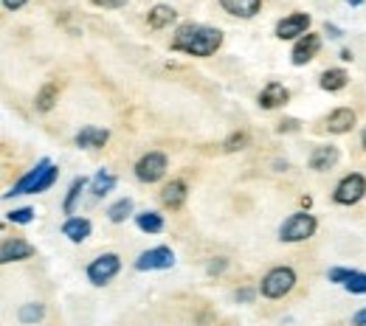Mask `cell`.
Listing matches in <instances>:
<instances>
[{
  "label": "cell",
  "instance_id": "obj_3",
  "mask_svg": "<svg viewBox=\"0 0 366 326\" xmlns=\"http://www.w3.org/2000/svg\"><path fill=\"white\" fill-rule=\"evenodd\" d=\"M316 228H319V220L307 211H299V214H290L279 225V239L282 242H305L316 234Z\"/></svg>",
  "mask_w": 366,
  "mask_h": 326
},
{
  "label": "cell",
  "instance_id": "obj_31",
  "mask_svg": "<svg viewBox=\"0 0 366 326\" xmlns=\"http://www.w3.org/2000/svg\"><path fill=\"white\" fill-rule=\"evenodd\" d=\"M229 268V259H214V262H208V276H220Z\"/></svg>",
  "mask_w": 366,
  "mask_h": 326
},
{
  "label": "cell",
  "instance_id": "obj_4",
  "mask_svg": "<svg viewBox=\"0 0 366 326\" xmlns=\"http://www.w3.org/2000/svg\"><path fill=\"white\" fill-rule=\"evenodd\" d=\"M293 287H296V270L293 268H273L259 282V293L265 298H284Z\"/></svg>",
  "mask_w": 366,
  "mask_h": 326
},
{
  "label": "cell",
  "instance_id": "obj_9",
  "mask_svg": "<svg viewBox=\"0 0 366 326\" xmlns=\"http://www.w3.org/2000/svg\"><path fill=\"white\" fill-rule=\"evenodd\" d=\"M307 28H310V15L293 12V15H287L284 20L276 23V37L279 40H302L307 34Z\"/></svg>",
  "mask_w": 366,
  "mask_h": 326
},
{
  "label": "cell",
  "instance_id": "obj_25",
  "mask_svg": "<svg viewBox=\"0 0 366 326\" xmlns=\"http://www.w3.org/2000/svg\"><path fill=\"white\" fill-rule=\"evenodd\" d=\"M130 214H132V200H130V197H121V200H116V203L107 209V220L116 222V225L127 222Z\"/></svg>",
  "mask_w": 366,
  "mask_h": 326
},
{
  "label": "cell",
  "instance_id": "obj_16",
  "mask_svg": "<svg viewBox=\"0 0 366 326\" xmlns=\"http://www.w3.org/2000/svg\"><path fill=\"white\" fill-rule=\"evenodd\" d=\"M220 6H223V12H229L234 17L248 20L262 9V0H220Z\"/></svg>",
  "mask_w": 366,
  "mask_h": 326
},
{
  "label": "cell",
  "instance_id": "obj_15",
  "mask_svg": "<svg viewBox=\"0 0 366 326\" xmlns=\"http://www.w3.org/2000/svg\"><path fill=\"white\" fill-rule=\"evenodd\" d=\"M91 231H93V225H91L88 217H68V220L62 222V234H65L73 245H82V242L91 236Z\"/></svg>",
  "mask_w": 366,
  "mask_h": 326
},
{
  "label": "cell",
  "instance_id": "obj_30",
  "mask_svg": "<svg viewBox=\"0 0 366 326\" xmlns=\"http://www.w3.org/2000/svg\"><path fill=\"white\" fill-rule=\"evenodd\" d=\"M349 273H352L349 268H333V270L327 273V279H330L333 284H344V282L349 279Z\"/></svg>",
  "mask_w": 366,
  "mask_h": 326
},
{
  "label": "cell",
  "instance_id": "obj_40",
  "mask_svg": "<svg viewBox=\"0 0 366 326\" xmlns=\"http://www.w3.org/2000/svg\"><path fill=\"white\" fill-rule=\"evenodd\" d=\"M360 147L366 149V129H363V133H360Z\"/></svg>",
  "mask_w": 366,
  "mask_h": 326
},
{
  "label": "cell",
  "instance_id": "obj_12",
  "mask_svg": "<svg viewBox=\"0 0 366 326\" xmlns=\"http://www.w3.org/2000/svg\"><path fill=\"white\" fill-rule=\"evenodd\" d=\"M355 124H358V115H355V110H349V107H338V110H333V113L327 115V129H330L333 136L352 133Z\"/></svg>",
  "mask_w": 366,
  "mask_h": 326
},
{
  "label": "cell",
  "instance_id": "obj_7",
  "mask_svg": "<svg viewBox=\"0 0 366 326\" xmlns=\"http://www.w3.org/2000/svg\"><path fill=\"white\" fill-rule=\"evenodd\" d=\"M169 169V161L164 152H146L138 163H135V177L141 183H158Z\"/></svg>",
  "mask_w": 366,
  "mask_h": 326
},
{
  "label": "cell",
  "instance_id": "obj_14",
  "mask_svg": "<svg viewBox=\"0 0 366 326\" xmlns=\"http://www.w3.org/2000/svg\"><path fill=\"white\" fill-rule=\"evenodd\" d=\"M73 141H77V147H82V149H102L110 141V133L102 127H82Z\"/></svg>",
  "mask_w": 366,
  "mask_h": 326
},
{
  "label": "cell",
  "instance_id": "obj_37",
  "mask_svg": "<svg viewBox=\"0 0 366 326\" xmlns=\"http://www.w3.org/2000/svg\"><path fill=\"white\" fill-rule=\"evenodd\" d=\"M251 298H254L251 290H240V293H237V301H251Z\"/></svg>",
  "mask_w": 366,
  "mask_h": 326
},
{
  "label": "cell",
  "instance_id": "obj_20",
  "mask_svg": "<svg viewBox=\"0 0 366 326\" xmlns=\"http://www.w3.org/2000/svg\"><path fill=\"white\" fill-rule=\"evenodd\" d=\"M346 82H349V74H346L344 68H330V71H324V74H321V79H319L321 90H327V93L344 90V88H346Z\"/></svg>",
  "mask_w": 366,
  "mask_h": 326
},
{
  "label": "cell",
  "instance_id": "obj_22",
  "mask_svg": "<svg viewBox=\"0 0 366 326\" xmlns=\"http://www.w3.org/2000/svg\"><path fill=\"white\" fill-rule=\"evenodd\" d=\"M85 186H88V177H73V183H70V188H68V197H65V203H62V211H65V214L77 211V203H79V197H82Z\"/></svg>",
  "mask_w": 366,
  "mask_h": 326
},
{
  "label": "cell",
  "instance_id": "obj_8",
  "mask_svg": "<svg viewBox=\"0 0 366 326\" xmlns=\"http://www.w3.org/2000/svg\"><path fill=\"white\" fill-rule=\"evenodd\" d=\"M175 265V253L172 247L167 245H158V247H150V250H144L138 259H135V270L141 273H150V270H167Z\"/></svg>",
  "mask_w": 366,
  "mask_h": 326
},
{
  "label": "cell",
  "instance_id": "obj_5",
  "mask_svg": "<svg viewBox=\"0 0 366 326\" xmlns=\"http://www.w3.org/2000/svg\"><path fill=\"white\" fill-rule=\"evenodd\" d=\"M119 270H121V259L116 253H102L88 265V282L93 287H105L119 276Z\"/></svg>",
  "mask_w": 366,
  "mask_h": 326
},
{
  "label": "cell",
  "instance_id": "obj_1",
  "mask_svg": "<svg viewBox=\"0 0 366 326\" xmlns=\"http://www.w3.org/2000/svg\"><path fill=\"white\" fill-rule=\"evenodd\" d=\"M220 45H223V31L211 26H197V23L181 26L172 37V51H181L189 56H211Z\"/></svg>",
  "mask_w": 366,
  "mask_h": 326
},
{
  "label": "cell",
  "instance_id": "obj_29",
  "mask_svg": "<svg viewBox=\"0 0 366 326\" xmlns=\"http://www.w3.org/2000/svg\"><path fill=\"white\" fill-rule=\"evenodd\" d=\"M245 147H248V133H234V136H229L226 144H223L226 152H240V149H245Z\"/></svg>",
  "mask_w": 366,
  "mask_h": 326
},
{
  "label": "cell",
  "instance_id": "obj_13",
  "mask_svg": "<svg viewBox=\"0 0 366 326\" xmlns=\"http://www.w3.org/2000/svg\"><path fill=\"white\" fill-rule=\"evenodd\" d=\"M287 99H290V90L282 82H268L259 93V107L262 110H276V107L287 104Z\"/></svg>",
  "mask_w": 366,
  "mask_h": 326
},
{
  "label": "cell",
  "instance_id": "obj_28",
  "mask_svg": "<svg viewBox=\"0 0 366 326\" xmlns=\"http://www.w3.org/2000/svg\"><path fill=\"white\" fill-rule=\"evenodd\" d=\"M34 209L31 206H23V209H15V211H9V222H15V225H29L31 220H34Z\"/></svg>",
  "mask_w": 366,
  "mask_h": 326
},
{
  "label": "cell",
  "instance_id": "obj_27",
  "mask_svg": "<svg viewBox=\"0 0 366 326\" xmlns=\"http://www.w3.org/2000/svg\"><path fill=\"white\" fill-rule=\"evenodd\" d=\"M344 287H346V293H352V295H366V273L352 270L349 279L344 282Z\"/></svg>",
  "mask_w": 366,
  "mask_h": 326
},
{
  "label": "cell",
  "instance_id": "obj_23",
  "mask_svg": "<svg viewBox=\"0 0 366 326\" xmlns=\"http://www.w3.org/2000/svg\"><path fill=\"white\" fill-rule=\"evenodd\" d=\"M135 225L144 234H161L164 231V217L155 214V211H141V214H135Z\"/></svg>",
  "mask_w": 366,
  "mask_h": 326
},
{
  "label": "cell",
  "instance_id": "obj_19",
  "mask_svg": "<svg viewBox=\"0 0 366 326\" xmlns=\"http://www.w3.org/2000/svg\"><path fill=\"white\" fill-rule=\"evenodd\" d=\"M175 20H178V12H175L172 6H164V3L153 6V9H150V15H146V23H150V28H155V31H161V28L172 26Z\"/></svg>",
  "mask_w": 366,
  "mask_h": 326
},
{
  "label": "cell",
  "instance_id": "obj_35",
  "mask_svg": "<svg viewBox=\"0 0 366 326\" xmlns=\"http://www.w3.org/2000/svg\"><path fill=\"white\" fill-rule=\"evenodd\" d=\"M29 3V0H3V6L9 9V12H17V9H23Z\"/></svg>",
  "mask_w": 366,
  "mask_h": 326
},
{
  "label": "cell",
  "instance_id": "obj_39",
  "mask_svg": "<svg viewBox=\"0 0 366 326\" xmlns=\"http://www.w3.org/2000/svg\"><path fill=\"white\" fill-rule=\"evenodd\" d=\"M349 6H363V0H346Z\"/></svg>",
  "mask_w": 366,
  "mask_h": 326
},
{
  "label": "cell",
  "instance_id": "obj_2",
  "mask_svg": "<svg viewBox=\"0 0 366 326\" xmlns=\"http://www.w3.org/2000/svg\"><path fill=\"white\" fill-rule=\"evenodd\" d=\"M56 174H59V169H56L48 158H43L34 169H29V172L3 194V197L9 200V197H17V194H40V191H48V188L54 186Z\"/></svg>",
  "mask_w": 366,
  "mask_h": 326
},
{
  "label": "cell",
  "instance_id": "obj_36",
  "mask_svg": "<svg viewBox=\"0 0 366 326\" xmlns=\"http://www.w3.org/2000/svg\"><path fill=\"white\" fill-rule=\"evenodd\" d=\"M352 326H366V307L352 315Z\"/></svg>",
  "mask_w": 366,
  "mask_h": 326
},
{
  "label": "cell",
  "instance_id": "obj_17",
  "mask_svg": "<svg viewBox=\"0 0 366 326\" xmlns=\"http://www.w3.org/2000/svg\"><path fill=\"white\" fill-rule=\"evenodd\" d=\"M186 183L183 180H172V183H167L164 186V191H161V203L167 206V209H172V211H178L183 203H186Z\"/></svg>",
  "mask_w": 366,
  "mask_h": 326
},
{
  "label": "cell",
  "instance_id": "obj_21",
  "mask_svg": "<svg viewBox=\"0 0 366 326\" xmlns=\"http://www.w3.org/2000/svg\"><path fill=\"white\" fill-rule=\"evenodd\" d=\"M116 174L113 172H107V169H102V172H96V177L91 180V191H93V197H105V194H110L113 188H116Z\"/></svg>",
  "mask_w": 366,
  "mask_h": 326
},
{
  "label": "cell",
  "instance_id": "obj_26",
  "mask_svg": "<svg viewBox=\"0 0 366 326\" xmlns=\"http://www.w3.org/2000/svg\"><path fill=\"white\" fill-rule=\"evenodd\" d=\"M45 318V307L37 301V304H23L20 307V312H17V320L20 323H26V326H31V323H37V320H43Z\"/></svg>",
  "mask_w": 366,
  "mask_h": 326
},
{
  "label": "cell",
  "instance_id": "obj_34",
  "mask_svg": "<svg viewBox=\"0 0 366 326\" xmlns=\"http://www.w3.org/2000/svg\"><path fill=\"white\" fill-rule=\"evenodd\" d=\"M324 34H327V37H333V40H341V37H344V31H341L338 26H333V23H327V26H324Z\"/></svg>",
  "mask_w": 366,
  "mask_h": 326
},
{
  "label": "cell",
  "instance_id": "obj_24",
  "mask_svg": "<svg viewBox=\"0 0 366 326\" xmlns=\"http://www.w3.org/2000/svg\"><path fill=\"white\" fill-rule=\"evenodd\" d=\"M56 99H59V88L54 85V82H48V85H43L40 88V93H37V110L40 113H48V110H54V104H56Z\"/></svg>",
  "mask_w": 366,
  "mask_h": 326
},
{
  "label": "cell",
  "instance_id": "obj_6",
  "mask_svg": "<svg viewBox=\"0 0 366 326\" xmlns=\"http://www.w3.org/2000/svg\"><path fill=\"white\" fill-rule=\"evenodd\" d=\"M363 194H366V177L358 174V172H352V174H346V177L335 186L333 200H335L338 206H355V203L363 200Z\"/></svg>",
  "mask_w": 366,
  "mask_h": 326
},
{
  "label": "cell",
  "instance_id": "obj_33",
  "mask_svg": "<svg viewBox=\"0 0 366 326\" xmlns=\"http://www.w3.org/2000/svg\"><path fill=\"white\" fill-rule=\"evenodd\" d=\"M93 3L99 9H121V6H127V0H93Z\"/></svg>",
  "mask_w": 366,
  "mask_h": 326
},
{
  "label": "cell",
  "instance_id": "obj_18",
  "mask_svg": "<svg viewBox=\"0 0 366 326\" xmlns=\"http://www.w3.org/2000/svg\"><path fill=\"white\" fill-rule=\"evenodd\" d=\"M338 158H341L338 147H316L313 155H310V169L327 172V169H333V166L338 163Z\"/></svg>",
  "mask_w": 366,
  "mask_h": 326
},
{
  "label": "cell",
  "instance_id": "obj_32",
  "mask_svg": "<svg viewBox=\"0 0 366 326\" xmlns=\"http://www.w3.org/2000/svg\"><path fill=\"white\" fill-rule=\"evenodd\" d=\"M293 129H299V121L296 118H284V121H279L276 133H293Z\"/></svg>",
  "mask_w": 366,
  "mask_h": 326
},
{
  "label": "cell",
  "instance_id": "obj_11",
  "mask_svg": "<svg viewBox=\"0 0 366 326\" xmlns=\"http://www.w3.org/2000/svg\"><path fill=\"white\" fill-rule=\"evenodd\" d=\"M319 48H321V37L307 31V34H305V37H302L296 45H293L290 62H293V65H307V62H313V59H316Z\"/></svg>",
  "mask_w": 366,
  "mask_h": 326
},
{
  "label": "cell",
  "instance_id": "obj_10",
  "mask_svg": "<svg viewBox=\"0 0 366 326\" xmlns=\"http://www.w3.org/2000/svg\"><path fill=\"white\" fill-rule=\"evenodd\" d=\"M34 256V245L15 236V239H3L0 245V262L9 265V262H23V259H31Z\"/></svg>",
  "mask_w": 366,
  "mask_h": 326
},
{
  "label": "cell",
  "instance_id": "obj_38",
  "mask_svg": "<svg viewBox=\"0 0 366 326\" xmlns=\"http://www.w3.org/2000/svg\"><path fill=\"white\" fill-rule=\"evenodd\" d=\"M341 59H344V62H352V59H355V54H352L349 48H344V51H341Z\"/></svg>",
  "mask_w": 366,
  "mask_h": 326
}]
</instances>
